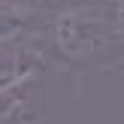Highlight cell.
<instances>
[{"label":"cell","instance_id":"obj_1","mask_svg":"<svg viewBox=\"0 0 124 124\" xmlns=\"http://www.w3.org/2000/svg\"><path fill=\"white\" fill-rule=\"evenodd\" d=\"M46 42L54 58L73 67L124 61V36L115 30L109 6H64L46 21Z\"/></svg>","mask_w":124,"mask_h":124},{"label":"cell","instance_id":"obj_2","mask_svg":"<svg viewBox=\"0 0 124 124\" xmlns=\"http://www.w3.org/2000/svg\"><path fill=\"white\" fill-rule=\"evenodd\" d=\"M46 103V79L9 85L0 91V124H42Z\"/></svg>","mask_w":124,"mask_h":124},{"label":"cell","instance_id":"obj_3","mask_svg":"<svg viewBox=\"0 0 124 124\" xmlns=\"http://www.w3.org/2000/svg\"><path fill=\"white\" fill-rule=\"evenodd\" d=\"M46 73H48V58L39 52L36 39L0 42V91L18 82L46 79Z\"/></svg>","mask_w":124,"mask_h":124},{"label":"cell","instance_id":"obj_4","mask_svg":"<svg viewBox=\"0 0 124 124\" xmlns=\"http://www.w3.org/2000/svg\"><path fill=\"white\" fill-rule=\"evenodd\" d=\"M109 15H112L115 30L124 36V0H112V3H109Z\"/></svg>","mask_w":124,"mask_h":124}]
</instances>
